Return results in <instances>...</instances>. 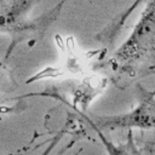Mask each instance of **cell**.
<instances>
[{
  "instance_id": "cell-1",
  "label": "cell",
  "mask_w": 155,
  "mask_h": 155,
  "mask_svg": "<svg viewBox=\"0 0 155 155\" xmlns=\"http://www.w3.org/2000/svg\"><path fill=\"white\" fill-rule=\"evenodd\" d=\"M90 124L99 130L117 128H155V91L149 92L142 90L140 99L132 110L117 115H93Z\"/></svg>"
},
{
  "instance_id": "cell-2",
  "label": "cell",
  "mask_w": 155,
  "mask_h": 155,
  "mask_svg": "<svg viewBox=\"0 0 155 155\" xmlns=\"http://www.w3.org/2000/svg\"><path fill=\"white\" fill-rule=\"evenodd\" d=\"M155 34V0L145 8L138 24L134 27L127 41L115 53V62L130 63L137 61L148 50Z\"/></svg>"
},
{
  "instance_id": "cell-3",
  "label": "cell",
  "mask_w": 155,
  "mask_h": 155,
  "mask_svg": "<svg viewBox=\"0 0 155 155\" xmlns=\"http://www.w3.org/2000/svg\"><path fill=\"white\" fill-rule=\"evenodd\" d=\"M91 127H93V128L96 130V132H97V134H98L99 139L103 142V145H104V148H105V150L108 151V154H109V155H131V151H130V153H127V151H126V150H124L121 147H117V145L113 144L110 140H108V139H107V137L102 133V130L97 128V127H96V126H93V125H91Z\"/></svg>"
},
{
  "instance_id": "cell-4",
  "label": "cell",
  "mask_w": 155,
  "mask_h": 155,
  "mask_svg": "<svg viewBox=\"0 0 155 155\" xmlns=\"http://www.w3.org/2000/svg\"><path fill=\"white\" fill-rule=\"evenodd\" d=\"M65 132H67V131H65V128H64V130L59 131L57 134L52 136V137L48 139V145L45 148V150H44V151H42L40 155H50V154H51V151L53 150V148H54V147L58 144V142H59V140L63 138V136L65 134Z\"/></svg>"
},
{
  "instance_id": "cell-5",
  "label": "cell",
  "mask_w": 155,
  "mask_h": 155,
  "mask_svg": "<svg viewBox=\"0 0 155 155\" xmlns=\"http://www.w3.org/2000/svg\"><path fill=\"white\" fill-rule=\"evenodd\" d=\"M10 155H21V154H10Z\"/></svg>"
}]
</instances>
